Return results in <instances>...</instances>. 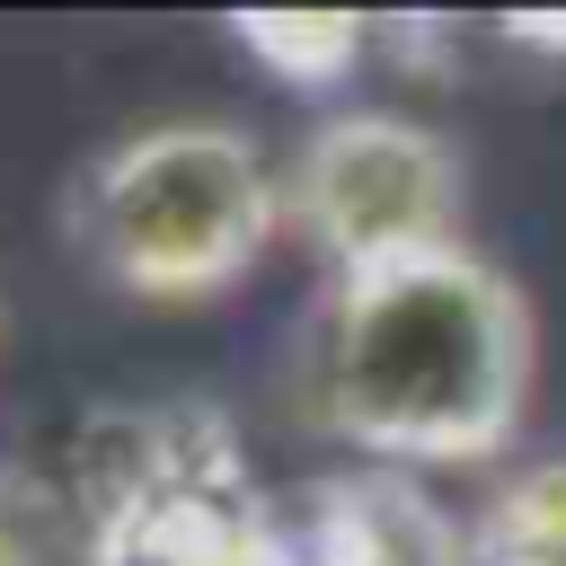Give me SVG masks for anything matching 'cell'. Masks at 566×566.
<instances>
[{"label": "cell", "instance_id": "cell-5", "mask_svg": "<svg viewBox=\"0 0 566 566\" xmlns=\"http://www.w3.org/2000/svg\"><path fill=\"white\" fill-rule=\"evenodd\" d=\"M486 548H513V557H531V566H566V460L531 469V478L504 495V513L486 522Z\"/></svg>", "mask_w": 566, "mask_h": 566}, {"label": "cell", "instance_id": "cell-4", "mask_svg": "<svg viewBox=\"0 0 566 566\" xmlns=\"http://www.w3.org/2000/svg\"><path fill=\"white\" fill-rule=\"evenodd\" d=\"M239 44L265 71L301 80V88H327V80H345L363 62V27L354 18H274V9H256V18H239Z\"/></svg>", "mask_w": 566, "mask_h": 566}, {"label": "cell", "instance_id": "cell-1", "mask_svg": "<svg viewBox=\"0 0 566 566\" xmlns=\"http://www.w3.org/2000/svg\"><path fill=\"white\" fill-rule=\"evenodd\" d=\"M327 424L389 460H478L522 424L531 310L478 248L345 274L318 345Z\"/></svg>", "mask_w": 566, "mask_h": 566}, {"label": "cell", "instance_id": "cell-2", "mask_svg": "<svg viewBox=\"0 0 566 566\" xmlns=\"http://www.w3.org/2000/svg\"><path fill=\"white\" fill-rule=\"evenodd\" d=\"M274 177L230 124H150L88 168V248L142 301H203L274 239Z\"/></svg>", "mask_w": 566, "mask_h": 566}, {"label": "cell", "instance_id": "cell-3", "mask_svg": "<svg viewBox=\"0 0 566 566\" xmlns=\"http://www.w3.org/2000/svg\"><path fill=\"white\" fill-rule=\"evenodd\" d=\"M283 203L310 221V239L345 274H371L460 239V159L442 133L407 115H336L301 150Z\"/></svg>", "mask_w": 566, "mask_h": 566}]
</instances>
